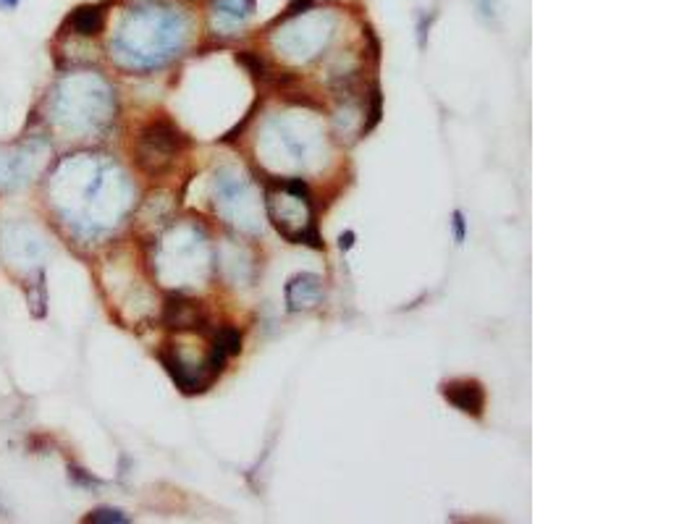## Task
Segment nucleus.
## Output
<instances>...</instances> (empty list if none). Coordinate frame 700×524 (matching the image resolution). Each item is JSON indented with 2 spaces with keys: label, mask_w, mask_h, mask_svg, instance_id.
I'll return each mask as SVG.
<instances>
[{
  "label": "nucleus",
  "mask_w": 700,
  "mask_h": 524,
  "mask_svg": "<svg viewBox=\"0 0 700 524\" xmlns=\"http://www.w3.org/2000/svg\"><path fill=\"white\" fill-rule=\"evenodd\" d=\"M187 145L184 142V134L176 129L171 121H153L147 124L145 129L139 131L137 139V163L142 171L147 173H163L174 158L181 152V147Z\"/></svg>",
  "instance_id": "f257e3e1"
},
{
  "label": "nucleus",
  "mask_w": 700,
  "mask_h": 524,
  "mask_svg": "<svg viewBox=\"0 0 700 524\" xmlns=\"http://www.w3.org/2000/svg\"><path fill=\"white\" fill-rule=\"evenodd\" d=\"M163 323L171 331H202L208 325V312L195 299L168 297L163 307Z\"/></svg>",
  "instance_id": "f03ea898"
},
{
  "label": "nucleus",
  "mask_w": 700,
  "mask_h": 524,
  "mask_svg": "<svg viewBox=\"0 0 700 524\" xmlns=\"http://www.w3.org/2000/svg\"><path fill=\"white\" fill-rule=\"evenodd\" d=\"M444 396L459 409V412L472 414V417H480L483 404H486L483 388H480L475 380H454V383H446Z\"/></svg>",
  "instance_id": "7ed1b4c3"
},
{
  "label": "nucleus",
  "mask_w": 700,
  "mask_h": 524,
  "mask_svg": "<svg viewBox=\"0 0 700 524\" xmlns=\"http://www.w3.org/2000/svg\"><path fill=\"white\" fill-rule=\"evenodd\" d=\"M105 24V11L100 6H79L71 11L66 27L79 37H95Z\"/></svg>",
  "instance_id": "20e7f679"
},
{
  "label": "nucleus",
  "mask_w": 700,
  "mask_h": 524,
  "mask_svg": "<svg viewBox=\"0 0 700 524\" xmlns=\"http://www.w3.org/2000/svg\"><path fill=\"white\" fill-rule=\"evenodd\" d=\"M84 522H90V524H124V522H129V517H126L124 511H118V509H95L92 514H87L84 517Z\"/></svg>",
  "instance_id": "39448f33"
},
{
  "label": "nucleus",
  "mask_w": 700,
  "mask_h": 524,
  "mask_svg": "<svg viewBox=\"0 0 700 524\" xmlns=\"http://www.w3.org/2000/svg\"><path fill=\"white\" fill-rule=\"evenodd\" d=\"M69 477H71V483H77V485H87V488H98V480L87 472V469H79L77 464H69Z\"/></svg>",
  "instance_id": "423d86ee"
},
{
  "label": "nucleus",
  "mask_w": 700,
  "mask_h": 524,
  "mask_svg": "<svg viewBox=\"0 0 700 524\" xmlns=\"http://www.w3.org/2000/svg\"><path fill=\"white\" fill-rule=\"evenodd\" d=\"M21 0H0V11H14V8H19Z\"/></svg>",
  "instance_id": "0eeeda50"
},
{
  "label": "nucleus",
  "mask_w": 700,
  "mask_h": 524,
  "mask_svg": "<svg viewBox=\"0 0 700 524\" xmlns=\"http://www.w3.org/2000/svg\"><path fill=\"white\" fill-rule=\"evenodd\" d=\"M0 517H11V511H8V506L3 504V498H0Z\"/></svg>",
  "instance_id": "6e6552de"
}]
</instances>
